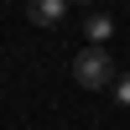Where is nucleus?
I'll return each instance as SVG.
<instances>
[{"label":"nucleus","instance_id":"7ed1b4c3","mask_svg":"<svg viewBox=\"0 0 130 130\" xmlns=\"http://www.w3.org/2000/svg\"><path fill=\"white\" fill-rule=\"evenodd\" d=\"M83 37H89V47H104V42L115 37V21L109 16H89L83 21Z\"/></svg>","mask_w":130,"mask_h":130},{"label":"nucleus","instance_id":"f03ea898","mask_svg":"<svg viewBox=\"0 0 130 130\" xmlns=\"http://www.w3.org/2000/svg\"><path fill=\"white\" fill-rule=\"evenodd\" d=\"M26 16L37 21V26H57V21L68 16V0H26Z\"/></svg>","mask_w":130,"mask_h":130},{"label":"nucleus","instance_id":"20e7f679","mask_svg":"<svg viewBox=\"0 0 130 130\" xmlns=\"http://www.w3.org/2000/svg\"><path fill=\"white\" fill-rule=\"evenodd\" d=\"M115 99L130 109V73H120V78H115Z\"/></svg>","mask_w":130,"mask_h":130},{"label":"nucleus","instance_id":"f257e3e1","mask_svg":"<svg viewBox=\"0 0 130 130\" xmlns=\"http://www.w3.org/2000/svg\"><path fill=\"white\" fill-rule=\"evenodd\" d=\"M73 78H78L83 89H109L120 73H115V62H109L104 47H83L78 57H73Z\"/></svg>","mask_w":130,"mask_h":130}]
</instances>
